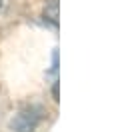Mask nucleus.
Returning <instances> with one entry per match:
<instances>
[{"mask_svg": "<svg viewBox=\"0 0 130 132\" xmlns=\"http://www.w3.org/2000/svg\"><path fill=\"white\" fill-rule=\"evenodd\" d=\"M0 4H2V0H0Z\"/></svg>", "mask_w": 130, "mask_h": 132, "instance_id": "1", "label": "nucleus"}]
</instances>
